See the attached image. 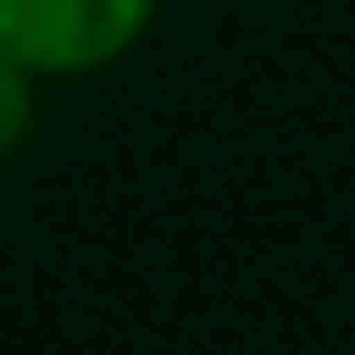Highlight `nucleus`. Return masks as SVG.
I'll use <instances>...</instances> for the list:
<instances>
[{
    "label": "nucleus",
    "instance_id": "2",
    "mask_svg": "<svg viewBox=\"0 0 355 355\" xmlns=\"http://www.w3.org/2000/svg\"><path fill=\"white\" fill-rule=\"evenodd\" d=\"M28 125H35V77L0 56V160L28 139Z\"/></svg>",
    "mask_w": 355,
    "mask_h": 355
},
{
    "label": "nucleus",
    "instance_id": "1",
    "mask_svg": "<svg viewBox=\"0 0 355 355\" xmlns=\"http://www.w3.org/2000/svg\"><path fill=\"white\" fill-rule=\"evenodd\" d=\"M160 0H0V56L28 77H91L139 49Z\"/></svg>",
    "mask_w": 355,
    "mask_h": 355
}]
</instances>
